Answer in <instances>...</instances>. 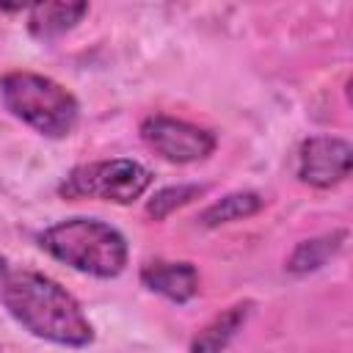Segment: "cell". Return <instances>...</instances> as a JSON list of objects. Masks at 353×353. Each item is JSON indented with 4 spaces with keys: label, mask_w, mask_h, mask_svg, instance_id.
Returning <instances> with one entry per match:
<instances>
[{
    "label": "cell",
    "mask_w": 353,
    "mask_h": 353,
    "mask_svg": "<svg viewBox=\"0 0 353 353\" xmlns=\"http://www.w3.org/2000/svg\"><path fill=\"white\" fill-rule=\"evenodd\" d=\"M353 149L345 138L312 135L298 146V179L312 188H334L350 174Z\"/></svg>",
    "instance_id": "obj_6"
},
{
    "label": "cell",
    "mask_w": 353,
    "mask_h": 353,
    "mask_svg": "<svg viewBox=\"0 0 353 353\" xmlns=\"http://www.w3.org/2000/svg\"><path fill=\"white\" fill-rule=\"evenodd\" d=\"M91 0H33L28 8V30L39 41H55L88 14Z\"/></svg>",
    "instance_id": "obj_8"
},
{
    "label": "cell",
    "mask_w": 353,
    "mask_h": 353,
    "mask_svg": "<svg viewBox=\"0 0 353 353\" xmlns=\"http://www.w3.org/2000/svg\"><path fill=\"white\" fill-rule=\"evenodd\" d=\"M141 284L171 303H188L199 295V270L190 262L152 259L141 268Z\"/></svg>",
    "instance_id": "obj_7"
},
{
    "label": "cell",
    "mask_w": 353,
    "mask_h": 353,
    "mask_svg": "<svg viewBox=\"0 0 353 353\" xmlns=\"http://www.w3.org/2000/svg\"><path fill=\"white\" fill-rule=\"evenodd\" d=\"M6 270H8V262H6V259H3V256H0V279H3V276H6Z\"/></svg>",
    "instance_id": "obj_14"
},
{
    "label": "cell",
    "mask_w": 353,
    "mask_h": 353,
    "mask_svg": "<svg viewBox=\"0 0 353 353\" xmlns=\"http://www.w3.org/2000/svg\"><path fill=\"white\" fill-rule=\"evenodd\" d=\"M347 234L345 232H331V234H323V237H312V240H303L292 248L290 259H287V270L292 276H306V273H314L320 270L323 265H328L345 245Z\"/></svg>",
    "instance_id": "obj_10"
},
{
    "label": "cell",
    "mask_w": 353,
    "mask_h": 353,
    "mask_svg": "<svg viewBox=\"0 0 353 353\" xmlns=\"http://www.w3.org/2000/svg\"><path fill=\"white\" fill-rule=\"evenodd\" d=\"M33 0H0V11L3 14H19L25 8H30Z\"/></svg>",
    "instance_id": "obj_13"
},
{
    "label": "cell",
    "mask_w": 353,
    "mask_h": 353,
    "mask_svg": "<svg viewBox=\"0 0 353 353\" xmlns=\"http://www.w3.org/2000/svg\"><path fill=\"white\" fill-rule=\"evenodd\" d=\"M0 303L33 336L63 347H85L94 328L66 287L36 270H6L0 279Z\"/></svg>",
    "instance_id": "obj_1"
},
{
    "label": "cell",
    "mask_w": 353,
    "mask_h": 353,
    "mask_svg": "<svg viewBox=\"0 0 353 353\" xmlns=\"http://www.w3.org/2000/svg\"><path fill=\"white\" fill-rule=\"evenodd\" d=\"M141 138L154 154H160L163 160L176 163V165L207 160L218 146L215 135L207 127L190 124L185 119L163 116V113L146 116L141 121Z\"/></svg>",
    "instance_id": "obj_5"
},
{
    "label": "cell",
    "mask_w": 353,
    "mask_h": 353,
    "mask_svg": "<svg viewBox=\"0 0 353 353\" xmlns=\"http://www.w3.org/2000/svg\"><path fill=\"white\" fill-rule=\"evenodd\" d=\"M39 245L58 262L94 279H116L127 265L124 234L97 218H66L39 234Z\"/></svg>",
    "instance_id": "obj_2"
},
{
    "label": "cell",
    "mask_w": 353,
    "mask_h": 353,
    "mask_svg": "<svg viewBox=\"0 0 353 353\" xmlns=\"http://www.w3.org/2000/svg\"><path fill=\"white\" fill-rule=\"evenodd\" d=\"M0 102L14 119L47 138H66L80 119V105L72 91L47 74L25 69L0 77Z\"/></svg>",
    "instance_id": "obj_3"
},
{
    "label": "cell",
    "mask_w": 353,
    "mask_h": 353,
    "mask_svg": "<svg viewBox=\"0 0 353 353\" xmlns=\"http://www.w3.org/2000/svg\"><path fill=\"white\" fill-rule=\"evenodd\" d=\"M204 193L201 185H168L163 190H157L149 201H146V215L154 221H165L174 210L190 204L193 199H199Z\"/></svg>",
    "instance_id": "obj_12"
},
{
    "label": "cell",
    "mask_w": 353,
    "mask_h": 353,
    "mask_svg": "<svg viewBox=\"0 0 353 353\" xmlns=\"http://www.w3.org/2000/svg\"><path fill=\"white\" fill-rule=\"evenodd\" d=\"M152 185L149 168L135 160L116 157V160H97L74 165L58 185V196L69 201L97 199L110 204H132L141 199Z\"/></svg>",
    "instance_id": "obj_4"
},
{
    "label": "cell",
    "mask_w": 353,
    "mask_h": 353,
    "mask_svg": "<svg viewBox=\"0 0 353 353\" xmlns=\"http://www.w3.org/2000/svg\"><path fill=\"white\" fill-rule=\"evenodd\" d=\"M265 207V199L254 190H237V193H226L223 199L212 201L201 215H199V223L207 226V229H215V226H223V223H234V221H243L254 212H259Z\"/></svg>",
    "instance_id": "obj_11"
},
{
    "label": "cell",
    "mask_w": 353,
    "mask_h": 353,
    "mask_svg": "<svg viewBox=\"0 0 353 353\" xmlns=\"http://www.w3.org/2000/svg\"><path fill=\"white\" fill-rule=\"evenodd\" d=\"M251 309H254V301H240V303L223 309L218 317H212V320L190 339V350H201V353L223 350V347L237 336V331L245 325Z\"/></svg>",
    "instance_id": "obj_9"
}]
</instances>
